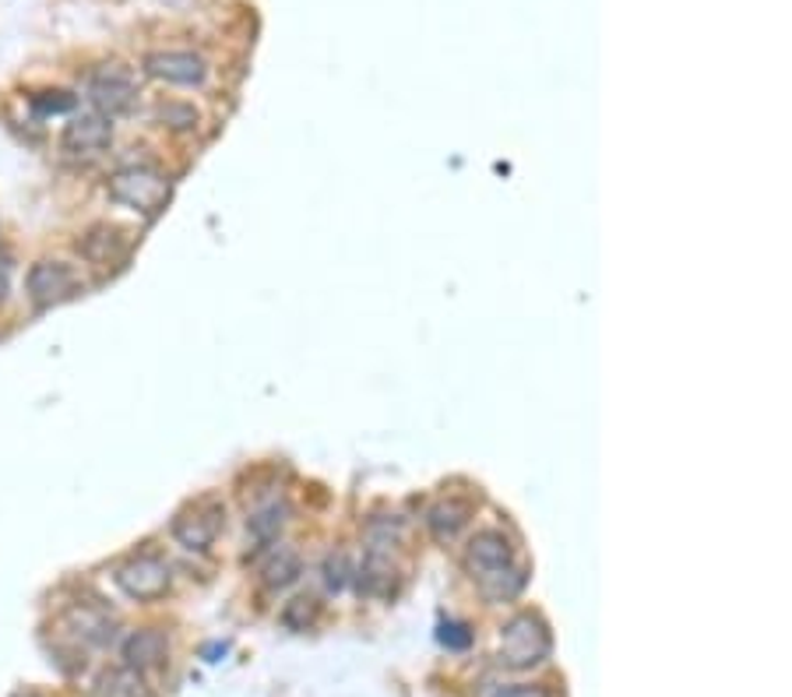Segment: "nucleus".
<instances>
[{
  "mask_svg": "<svg viewBox=\"0 0 792 697\" xmlns=\"http://www.w3.org/2000/svg\"><path fill=\"white\" fill-rule=\"evenodd\" d=\"M116 585H121V592L127 595V599L151 603L170 588V564L159 557H151V553L131 557L127 564L116 571Z\"/></svg>",
  "mask_w": 792,
  "mask_h": 697,
  "instance_id": "7ed1b4c3",
  "label": "nucleus"
},
{
  "mask_svg": "<svg viewBox=\"0 0 792 697\" xmlns=\"http://www.w3.org/2000/svg\"><path fill=\"white\" fill-rule=\"evenodd\" d=\"M553 652L550 627L535 614H518L500 631V662L511 670H532Z\"/></svg>",
  "mask_w": 792,
  "mask_h": 697,
  "instance_id": "f257e3e1",
  "label": "nucleus"
},
{
  "mask_svg": "<svg viewBox=\"0 0 792 697\" xmlns=\"http://www.w3.org/2000/svg\"><path fill=\"white\" fill-rule=\"evenodd\" d=\"M282 521H285V507L272 504V507H264V511H258L254 518H250V532H254V539L268 542V539L279 536Z\"/></svg>",
  "mask_w": 792,
  "mask_h": 697,
  "instance_id": "a211bd4d",
  "label": "nucleus"
},
{
  "mask_svg": "<svg viewBox=\"0 0 792 697\" xmlns=\"http://www.w3.org/2000/svg\"><path fill=\"white\" fill-rule=\"evenodd\" d=\"M494 697H550L543 687H529V684H511V687H500Z\"/></svg>",
  "mask_w": 792,
  "mask_h": 697,
  "instance_id": "b1692460",
  "label": "nucleus"
},
{
  "mask_svg": "<svg viewBox=\"0 0 792 697\" xmlns=\"http://www.w3.org/2000/svg\"><path fill=\"white\" fill-rule=\"evenodd\" d=\"M437 638H441V644H444V649H451V652H465L468 644H472V631H468L465 623H454V620L444 623Z\"/></svg>",
  "mask_w": 792,
  "mask_h": 697,
  "instance_id": "412c9836",
  "label": "nucleus"
},
{
  "mask_svg": "<svg viewBox=\"0 0 792 697\" xmlns=\"http://www.w3.org/2000/svg\"><path fill=\"white\" fill-rule=\"evenodd\" d=\"M89 99H92V106L99 110V116H121L131 110L134 103V81L131 75L124 71H116V67H106V71H99L92 75L89 81Z\"/></svg>",
  "mask_w": 792,
  "mask_h": 697,
  "instance_id": "423d86ee",
  "label": "nucleus"
},
{
  "mask_svg": "<svg viewBox=\"0 0 792 697\" xmlns=\"http://www.w3.org/2000/svg\"><path fill=\"white\" fill-rule=\"evenodd\" d=\"M124 659H127V670H134V673H145V670L162 666V659H166V634H162V631H134V634L124 641Z\"/></svg>",
  "mask_w": 792,
  "mask_h": 697,
  "instance_id": "9d476101",
  "label": "nucleus"
},
{
  "mask_svg": "<svg viewBox=\"0 0 792 697\" xmlns=\"http://www.w3.org/2000/svg\"><path fill=\"white\" fill-rule=\"evenodd\" d=\"M366 539H370V550L392 547V542L401 539V521L398 518H374L366 525Z\"/></svg>",
  "mask_w": 792,
  "mask_h": 697,
  "instance_id": "6ab92c4d",
  "label": "nucleus"
},
{
  "mask_svg": "<svg viewBox=\"0 0 792 697\" xmlns=\"http://www.w3.org/2000/svg\"><path fill=\"white\" fill-rule=\"evenodd\" d=\"M145 71L159 81H170V85H201L208 75V67L194 54H177V49H170V54H151L145 60Z\"/></svg>",
  "mask_w": 792,
  "mask_h": 697,
  "instance_id": "6e6552de",
  "label": "nucleus"
},
{
  "mask_svg": "<svg viewBox=\"0 0 792 697\" xmlns=\"http://www.w3.org/2000/svg\"><path fill=\"white\" fill-rule=\"evenodd\" d=\"M325 582L331 592H342L349 585V560L339 553V557H328V564H325Z\"/></svg>",
  "mask_w": 792,
  "mask_h": 697,
  "instance_id": "4be33fe9",
  "label": "nucleus"
},
{
  "mask_svg": "<svg viewBox=\"0 0 792 697\" xmlns=\"http://www.w3.org/2000/svg\"><path fill=\"white\" fill-rule=\"evenodd\" d=\"M156 116L166 127H173V131H188V127L197 124V113L191 106H183V103H166V106H159Z\"/></svg>",
  "mask_w": 792,
  "mask_h": 697,
  "instance_id": "aec40b11",
  "label": "nucleus"
},
{
  "mask_svg": "<svg viewBox=\"0 0 792 697\" xmlns=\"http://www.w3.org/2000/svg\"><path fill=\"white\" fill-rule=\"evenodd\" d=\"M99 697H151V690L142 679V673L124 666V670H110L99 679Z\"/></svg>",
  "mask_w": 792,
  "mask_h": 697,
  "instance_id": "2eb2a0df",
  "label": "nucleus"
},
{
  "mask_svg": "<svg viewBox=\"0 0 792 697\" xmlns=\"http://www.w3.org/2000/svg\"><path fill=\"white\" fill-rule=\"evenodd\" d=\"M521 588H525V571H518L514 564L500 567V571H494L490 577H483V582H479V592L490 603H508V599H514Z\"/></svg>",
  "mask_w": 792,
  "mask_h": 697,
  "instance_id": "4468645a",
  "label": "nucleus"
},
{
  "mask_svg": "<svg viewBox=\"0 0 792 697\" xmlns=\"http://www.w3.org/2000/svg\"><path fill=\"white\" fill-rule=\"evenodd\" d=\"M113 138V124L99 113L75 116L64 131V145L71 151H103Z\"/></svg>",
  "mask_w": 792,
  "mask_h": 697,
  "instance_id": "1a4fd4ad",
  "label": "nucleus"
},
{
  "mask_svg": "<svg viewBox=\"0 0 792 697\" xmlns=\"http://www.w3.org/2000/svg\"><path fill=\"white\" fill-rule=\"evenodd\" d=\"M296 574H299V560H296V553L279 550V553L272 557V564L264 567V585H268V588H285V585H293V582H296Z\"/></svg>",
  "mask_w": 792,
  "mask_h": 697,
  "instance_id": "f3484780",
  "label": "nucleus"
},
{
  "mask_svg": "<svg viewBox=\"0 0 792 697\" xmlns=\"http://www.w3.org/2000/svg\"><path fill=\"white\" fill-rule=\"evenodd\" d=\"M110 198L134 212L156 215L166 205V198H170V183L151 166H127L110 177Z\"/></svg>",
  "mask_w": 792,
  "mask_h": 697,
  "instance_id": "f03ea898",
  "label": "nucleus"
},
{
  "mask_svg": "<svg viewBox=\"0 0 792 697\" xmlns=\"http://www.w3.org/2000/svg\"><path fill=\"white\" fill-rule=\"evenodd\" d=\"M317 614H321V603H317L314 595H299V599H293L282 609V623L290 627V631H307V627H314Z\"/></svg>",
  "mask_w": 792,
  "mask_h": 697,
  "instance_id": "dca6fc26",
  "label": "nucleus"
},
{
  "mask_svg": "<svg viewBox=\"0 0 792 697\" xmlns=\"http://www.w3.org/2000/svg\"><path fill=\"white\" fill-rule=\"evenodd\" d=\"M223 521H226V515H223V507H218V504H197V507H191L188 515H180L173 521V536H177L180 547L201 553V550H208L212 542L218 539V532H223Z\"/></svg>",
  "mask_w": 792,
  "mask_h": 697,
  "instance_id": "39448f33",
  "label": "nucleus"
},
{
  "mask_svg": "<svg viewBox=\"0 0 792 697\" xmlns=\"http://www.w3.org/2000/svg\"><path fill=\"white\" fill-rule=\"evenodd\" d=\"M78 250L86 254L92 265H106V261L121 258V254L127 250V240L116 226H95L78 240Z\"/></svg>",
  "mask_w": 792,
  "mask_h": 697,
  "instance_id": "9b49d317",
  "label": "nucleus"
},
{
  "mask_svg": "<svg viewBox=\"0 0 792 697\" xmlns=\"http://www.w3.org/2000/svg\"><path fill=\"white\" fill-rule=\"evenodd\" d=\"M67 623L75 627V634L89 644H106L113 638V620L103 614V609H92V606H75L71 614H67Z\"/></svg>",
  "mask_w": 792,
  "mask_h": 697,
  "instance_id": "f8f14e48",
  "label": "nucleus"
},
{
  "mask_svg": "<svg viewBox=\"0 0 792 697\" xmlns=\"http://www.w3.org/2000/svg\"><path fill=\"white\" fill-rule=\"evenodd\" d=\"M78 293V276L71 265L60 261H39L29 271V296L39 303V307H54V303H64Z\"/></svg>",
  "mask_w": 792,
  "mask_h": 697,
  "instance_id": "20e7f679",
  "label": "nucleus"
},
{
  "mask_svg": "<svg viewBox=\"0 0 792 697\" xmlns=\"http://www.w3.org/2000/svg\"><path fill=\"white\" fill-rule=\"evenodd\" d=\"M19 697H36V694H19Z\"/></svg>",
  "mask_w": 792,
  "mask_h": 697,
  "instance_id": "393cba45",
  "label": "nucleus"
},
{
  "mask_svg": "<svg viewBox=\"0 0 792 697\" xmlns=\"http://www.w3.org/2000/svg\"><path fill=\"white\" fill-rule=\"evenodd\" d=\"M32 103H36V110H43V113H67V110L75 106V95H67V92H43V95L32 99Z\"/></svg>",
  "mask_w": 792,
  "mask_h": 697,
  "instance_id": "5701e85b",
  "label": "nucleus"
},
{
  "mask_svg": "<svg viewBox=\"0 0 792 697\" xmlns=\"http://www.w3.org/2000/svg\"><path fill=\"white\" fill-rule=\"evenodd\" d=\"M508 564H511V542H508V536L486 529V532H479L476 539L468 542L465 567H468L472 577H476V582H483V577H490L494 571L508 567Z\"/></svg>",
  "mask_w": 792,
  "mask_h": 697,
  "instance_id": "0eeeda50",
  "label": "nucleus"
},
{
  "mask_svg": "<svg viewBox=\"0 0 792 697\" xmlns=\"http://www.w3.org/2000/svg\"><path fill=\"white\" fill-rule=\"evenodd\" d=\"M465 521H468V504H462V501H444V504H437L433 511H430V518H427L430 532H433L437 539H441V542H448V539L459 536Z\"/></svg>",
  "mask_w": 792,
  "mask_h": 697,
  "instance_id": "ddd939ff",
  "label": "nucleus"
}]
</instances>
